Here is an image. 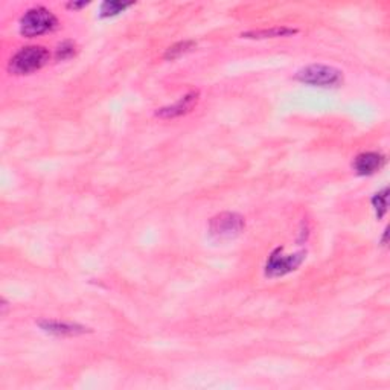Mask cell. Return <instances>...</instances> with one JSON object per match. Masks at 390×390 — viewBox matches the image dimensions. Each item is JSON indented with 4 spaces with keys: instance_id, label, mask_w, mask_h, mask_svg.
<instances>
[{
    "instance_id": "cell-9",
    "label": "cell",
    "mask_w": 390,
    "mask_h": 390,
    "mask_svg": "<svg viewBox=\"0 0 390 390\" xmlns=\"http://www.w3.org/2000/svg\"><path fill=\"white\" fill-rule=\"evenodd\" d=\"M298 34V29L287 28V26H279V28H270V29H259V31H249L242 34V39H276V37H290Z\"/></svg>"
},
{
    "instance_id": "cell-8",
    "label": "cell",
    "mask_w": 390,
    "mask_h": 390,
    "mask_svg": "<svg viewBox=\"0 0 390 390\" xmlns=\"http://www.w3.org/2000/svg\"><path fill=\"white\" fill-rule=\"evenodd\" d=\"M39 326L45 333L58 335V337H72V335H83V334L92 333L89 328H85L83 325L71 323V322H60V320H40Z\"/></svg>"
},
{
    "instance_id": "cell-1",
    "label": "cell",
    "mask_w": 390,
    "mask_h": 390,
    "mask_svg": "<svg viewBox=\"0 0 390 390\" xmlns=\"http://www.w3.org/2000/svg\"><path fill=\"white\" fill-rule=\"evenodd\" d=\"M296 80L313 85V88L334 89L343 83V72L337 67L326 64H309L302 67L296 74Z\"/></svg>"
},
{
    "instance_id": "cell-12",
    "label": "cell",
    "mask_w": 390,
    "mask_h": 390,
    "mask_svg": "<svg viewBox=\"0 0 390 390\" xmlns=\"http://www.w3.org/2000/svg\"><path fill=\"white\" fill-rule=\"evenodd\" d=\"M132 5L133 4L113 2V0H111V2H104L102 6H101V14L99 15L104 17V19H106V17H113V15H118L123 11H125L127 8H130Z\"/></svg>"
},
{
    "instance_id": "cell-11",
    "label": "cell",
    "mask_w": 390,
    "mask_h": 390,
    "mask_svg": "<svg viewBox=\"0 0 390 390\" xmlns=\"http://www.w3.org/2000/svg\"><path fill=\"white\" fill-rule=\"evenodd\" d=\"M387 202H389V188L379 190V193L375 194L374 198H372V204H374V207H375L378 220H381L386 215L387 204H389Z\"/></svg>"
},
{
    "instance_id": "cell-5",
    "label": "cell",
    "mask_w": 390,
    "mask_h": 390,
    "mask_svg": "<svg viewBox=\"0 0 390 390\" xmlns=\"http://www.w3.org/2000/svg\"><path fill=\"white\" fill-rule=\"evenodd\" d=\"M282 247H277L276 250H273L272 255L268 256V261L265 265V274L268 277H279L298 270L307 258V252L282 255Z\"/></svg>"
},
{
    "instance_id": "cell-7",
    "label": "cell",
    "mask_w": 390,
    "mask_h": 390,
    "mask_svg": "<svg viewBox=\"0 0 390 390\" xmlns=\"http://www.w3.org/2000/svg\"><path fill=\"white\" fill-rule=\"evenodd\" d=\"M384 163H386V158L383 154L375 151H368V153L358 154L357 158H355L352 167L358 176H372L383 168Z\"/></svg>"
},
{
    "instance_id": "cell-10",
    "label": "cell",
    "mask_w": 390,
    "mask_h": 390,
    "mask_svg": "<svg viewBox=\"0 0 390 390\" xmlns=\"http://www.w3.org/2000/svg\"><path fill=\"white\" fill-rule=\"evenodd\" d=\"M195 48V41H190V40H185V41H179L176 43V45H172L167 49V52H165V60H177L180 58L181 55H185L188 54L189 50H193Z\"/></svg>"
},
{
    "instance_id": "cell-13",
    "label": "cell",
    "mask_w": 390,
    "mask_h": 390,
    "mask_svg": "<svg viewBox=\"0 0 390 390\" xmlns=\"http://www.w3.org/2000/svg\"><path fill=\"white\" fill-rule=\"evenodd\" d=\"M75 52H76L75 43L74 41H64L57 49V58L58 60H67V58L74 57Z\"/></svg>"
},
{
    "instance_id": "cell-3",
    "label": "cell",
    "mask_w": 390,
    "mask_h": 390,
    "mask_svg": "<svg viewBox=\"0 0 390 390\" xmlns=\"http://www.w3.org/2000/svg\"><path fill=\"white\" fill-rule=\"evenodd\" d=\"M49 50L43 46L22 48L11 58L8 71L14 75H29L40 71L49 62Z\"/></svg>"
},
{
    "instance_id": "cell-2",
    "label": "cell",
    "mask_w": 390,
    "mask_h": 390,
    "mask_svg": "<svg viewBox=\"0 0 390 390\" xmlns=\"http://www.w3.org/2000/svg\"><path fill=\"white\" fill-rule=\"evenodd\" d=\"M58 19L45 6L31 8L20 19L22 36L32 39L57 29Z\"/></svg>"
},
{
    "instance_id": "cell-14",
    "label": "cell",
    "mask_w": 390,
    "mask_h": 390,
    "mask_svg": "<svg viewBox=\"0 0 390 390\" xmlns=\"http://www.w3.org/2000/svg\"><path fill=\"white\" fill-rule=\"evenodd\" d=\"M88 4L85 2H81V4H67V8H74V10H76V8H81V6H85Z\"/></svg>"
},
{
    "instance_id": "cell-4",
    "label": "cell",
    "mask_w": 390,
    "mask_h": 390,
    "mask_svg": "<svg viewBox=\"0 0 390 390\" xmlns=\"http://www.w3.org/2000/svg\"><path fill=\"white\" fill-rule=\"evenodd\" d=\"M246 221L239 214L221 212L209 221V233L214 239L228 241L237 238L244 230Z\"/></svg>"
},
{
    "instance_id": "cell-6",
    "label": "cell",
    "mask_w": 390,
    "mask_h": 390,
    "mask_svg": "<svg viewBox=\"0 0 390 390\" xmlns=\"http://www.w3.org/2000/svg\"><path fill=\"white\" fill-rule=\"evenodd\" d=\"M198 99H200V92L190 90L185 95V97H181L176 104H172V106L159 109L158 111H155V116H159L162 119H171V118H179V116L188 115L189 111L194 110Z\"/></svg>"
}]
</instances>
